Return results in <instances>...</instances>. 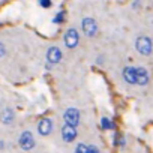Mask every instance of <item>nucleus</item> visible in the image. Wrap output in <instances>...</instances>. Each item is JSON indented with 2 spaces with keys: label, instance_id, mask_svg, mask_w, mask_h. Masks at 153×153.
Returning a JSON list of instances; mask_svg holds the SVG:
<instances>
[{
  "label": "nucleus",
  "instance_id": "nucleus-14",
  "mask_svg": "<svg viewBox=\"0 0 153 153\" xmlns=\"http://www.w3.org/2000/svg\"><path fill=\"white\" fill-rule=\"evenodd\" d=\"M41 6H44V8H50V6H51V2H50V0H42V2H41Z\"/></svg>",
  "mask_w": 153,
  "mask_h": 153
},
{
  "label": "nucleus",
  "instance_id": "nucleus-4",
  "mask_svg": "<svg viewBox=\"0 0 153 153\" xmlns=\"http://www.w3.org/2000/svg\"><path fill=\"white\" fill-rule=\"evenodd\" d=\"M65 44L69 48H74L76 44H78V33H76L74 29H69L65 35Z\"/></svg>",
  "mask_w": 153,
  "mask_h": 153
},
{
  "label": "nucleus",
  "instance_id": "nucleus-12",
  "mask_svg": "<svg viewBox=\"0 0 153 153\" xmlns=\"http://www.w3.org/2000/svg\"><path fill=\"white\" fill-rule=\"evenodd\" d=\"M102 128H104V129H114V123H113L110 119L104 117V119H102Z\"/></svg>",
  "mask_w": 153,
  "mask_h": 153
},
{
  "label": "nucleus",
  "instance_id": "nucleus-1",
  "mask_svg": "<svg viewBox=\"0 0 153 153\" xmlns=\"http://www.w3.org/2000/svg\"><path fill=\"white\" fill-rule=\"evenodd\" d=\"M137 50L141 54L149 56L152 53V41L149 38H146V36L144 38H138V41H137Z\"/></svg>",
  "mask_w": 153,
  "mask_h": 153
},
{
  "label": "nucleus",
  "instance_id": "nucleus-10",
  "mask_svg": "<svg viewBox=\"0 0 153 153\" xmlns=\"http://www.w3.org/2000/svg\"><path fill=\"white\" fill-rule=\"evenodd\" d=\"M51 120L50 119H44V120H41L39 122V125H38V131H39V134L41 135H48L50 132H51Z\"/></svg>",
  "mask_w": 153,
  "mask_h": 153
},
{
  "label": "nucleus",
  "instance_id": "nucleus-13",
  "mask_svg": "<svg viewBox=\"0 0 153 153\" xmlns=\"http://www.w3.org/2000/svg\"><path fill=\"white\" fill-rule=\"evenodd\" d=\"M75 153H87V146L84 144H78L75 149Z\"/></svg>",
  "mask_w": 153,
  "mask_h": 153
},
{
  "label": "nucleus",
  "instance_id": "nucleus-2",
  "mask_svg": "<svg viewBox=\"0 0 153 153\" xmlns=\"http://www.w3.org/2000/svg\"><path fill=\"white\" fill-rule=\"evenodd\" d=\"M65 120H66V125L75 128L76 125H78V120H80V114H78V111H76L75 108H69V110H66V113H65Z\"/></svg>",
  "mask_w": 153,
  "mask_h": 153
},
{
  "label": "nucleus",
  "instance_id": "nucleus-8",
  "mask_svg": "<svg viewBox=\"0 0 153 153\" xmlns=\"http://www.w3.org/2000/svg\"><path fill=\"white\" fill-rule=\"evenodd\" d=\"M47 59H48V62H50L51 65L59 63V62H60V59H62V53H60V50H59L57 47H51V48L48 50Z\"/></svg>",
  "mask_w": 153,
  "mask_h": 153
},
{
  "label": "nucleus",
  "instance_id": "nucleus-11",
  "mask_svg": "<svg viewBox=\"0 0 153 153\" xmlns=\"http://www.w3.org/2000/svg\"><path fill=\"white\" fill-rule=\"evenodd\" d=\"M12 119H14V113H12L11 110H5V113H3V116H2L3 123H9Z\"/></svg>",
  "mask_w": 153,
  "mask_h": 153
},
{
  "label": "nucleus",
  "instance_id": "nucleus-16",
  "mask_svg": "<svg viewBox=\"0 0 153 153\" xmlns=\"http://www.w3.org/2000/svg\"><path fill=\"white\" fill-rule=\"evenodd\" d=\"M87 153H99V150H98L96 147L90 146V147H87Z\"/></svg>",
  "mask_w": 153,
  "mask_h": 153
},
{
  "label": "nucleus",
  "instance_id": "nucleus-7",
  "mask_svg": "<svg viewBox=\"0 0 153 153\" xmlns=\"http://www.w3.org/2000/svg\"><path fill=\"white\" fill-rule=\"evenodd\" d=\"M83 30L87 36H93L96 33V23L92 18H86L83 21Z\"/></svg>",
  "mask_w": 153,
  "mask_h": 153
},
{
  "label": "nucleus",
  "instance_id": "nucleus-17",
  "mask_svg": "<svg viewBox=\"0 0 153 153\" xmlns=\"http://www.w3.org/2000/svg\"><path fill=\"white\" fill-rule=\"evenodd\" d=\"M2 56H5V47L0 44V57H2Z\"/></svg>",
  "mask_w": 153,
  "mask_h": 153
},
{
  "label": "nucleus",
  "instance_id": "nucleus-3",
  "mask_svg": "<svg viewBox=\"0 0 153 153\" xmlns=\"http://www.w3.org/2000/svg\"><path fill=\"white\" fill-rule=\"evenodd\" d=\"M20 146H21V149H24V150L33 149V146H35L33 135H32L30 132H23L21 137H20Z\"/></svg>",
  "mask_w": 153,
  "mask_h": 153
},
{
  "label": "nucleus",
  "instance_id": "nucleus-6",
  "mask_svg": "<svg viewBox=\"0 0 153 153\" xmlns=\"http://www.w3.org/2000/svg\"><path fill=\"white\" fill-rule=\"evenodd\" d=\"M62 135H63V140H65L66 143H71V141L75 140V137H76V131H75L74 126L65 125L63 129H62Z\"/></svg>",
  "mask_w": 153,
  "mask_h": 153
},
{
  "label": "nucleus",
  "instance_id": "nucleus-9",
  "mask_svg": "<svg viewBox=\"0 0 153 153\" xmlns=\"http://www.w3.org/2000/svg\"><path fill=\"white\" fill-rule=\"evenodd\" d=\"M123 78H125L126 83L135 84V83H137V80H135V68H132V66L125 68V69H123Z\"/></svg>",
  "mask_w": 153,
  "mask_h": 153
},
{
  "label": "nucleus",
  "instance_id": "nucleus-5",
  "mask_svg": "<svg viewBox=\"0 0 153 153\" xmlns=\"http://www.w3.org/2000/svg\"><path fill=\"white\" fill-rule=\"evenodd\" d=\"M135 80L141 86H146L149 83V74L144 68H135Z\"/></svg>",
  "mask_w": 153,
  "mask_h": 153
},
{
  "label": "nucleus",
  "instance_id": "nucleus-15",
  "mask_svg": "<svg viewBox=\"0 0 153 153\" xmlns=\"http://www.w3.org/2000/svg\"><path fill=\"white\" fill-rule=\"evenodd\" d=\"M63 21V12H60L56 18H54V23H62Z\"/></svg>",
  "mask_w": 153,
  "mask_h": 153
}]
</instances>
